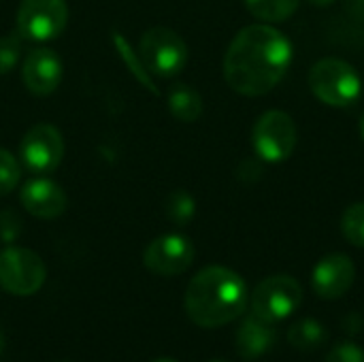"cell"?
I'll list each match as a JSON object with an SVG mask.
<instances>
[{
  "label": "cell",
  "mask_w": 364,
  "mask_h": 362,
  "mask_svg": "<svg viewBox=\"0 0 364 362\" xmlns=\"http://www.w3.org/2000/svg\"><path fill=\"white\" fill-rule=\"evenodd\" d=\"M292 64V43L273 23L239 30L224 55V79L241 96L269 94Z\"/></svg>",
  "instance_id": "obj_1"
},
{
  "label": "cell",
  "mask_w": 364,
  "mask_h": 362,
  "mask_svg": "<svg viewBox=\"0 0 364 362\" xmlns=\"http://www.w3.org/2000/svg\"><path fill=\"white\" fill-rule=\"evenodd\" d=\"M247 284L245 280L222 265H211L198 271L183 297L188 318L203 329H220L243 316L247 309Z\"/></svg>",
  "instance_id": "obj_2"
},
{
  "label": "cell",
  "mask_w": 364,
  "mask_h": 362,
  "mask_svg": "<svg viewBox=\"0 0 364 362\" xmlns=\"http://www.w3.org/2000/svg\"><path fill=\"white\" fill-rule=\"evenodd\" d=\"M309 87L314 96L335 109L356 105L363 94V81L358 70L341 58H322L309 70Z\"/></svg>",
  "instance_id": "obj_3"
},
{
  "label": "cell",
  "mask_w": 364,
  "mask_h": 362,
  "mask_svg": "<svg viewBox=\"0 0 364 362\" xmlns=\"http://www.w3.org/2000/svg\"><path fill=\"white\" fill-rule=\"evenodd\" d=\"M299 143V130L294 119L279 109L262 113L252 128V145L260 160L277 164L286 162Z\"/></svg>",
  "instance_id": "obj_4"
},
{
  "label": "cell",
  "mask_w": 364,
  "mask_h": 362,
  "mask_svg": "<svg viewBox=\"0 0 364 362\" xmlns=\"http://www.w3.org/2000/svg\"><path fill=\"white\" fill-rule=\"evenodd\" d=\"M145 68L158 77H175L188 64V45L171 28H149L139 43Z\"/></svg>",
  "instance_id": "obj_5"
},
{
  "label": "cell",
  "mask_w": 364,
  "mask_h": 362,
  "mask_svg": "<svg viewBox=\"0 0 364 362\" xmlns=\"http://www.w3.org/2000/svg\"><path fill=\"white\" fill-rule=\"evenodd\" d=\"M303 303V288L290 275H271L252 292V314L275 324L290 318Z\"/></svg>",
  "instance_id": "obj_6"
},
{
  "label": "cell",
  "mask_w": 364,
  "mask_h": 362,
  "mask_svg": "<svg viewBox=\"0 0 364 362\" xmlns=\"http://www.w3.org/2000/svg\"><path fill=\"white\" fill-rule=\"evenodd\" d=\"M47 280L45 262L28 247H6L0 252V288L15 297L36 294Z\"/></svg>",
  "instance_id": "obj_7"
},
{
  "label": "cell",
  "mask_w": 364,
  "mask_h": 362,
  "mask_svg": "<svg viewBox=\"0 0 364 362\" xmlns=\"http://www.w3.org/2000/svg\"><path fill=\"white\" fill-rule=\"evenodd\" d=\"M68 23L66 0H21L17 9V34L26 41H53Z\"/></svg>",
  "instance_id": "obj_8"
},
{
  "label": "cell",
  "mask_w": 364,
  "mask_h": 362,
  "mask_svg": "<svg viewBox=\"0 0 364 362\" xmlns=\"http://www.w3.org/2000/svg\"><path fill=\"white\" fill-rule=\"evenodd\" d=\"M19 158L34 175L53 173L64 158V139L51 124H34L19 143Z\"/></svg>",
  "instance_id": "obj_9"
},
{
  "label": "cell",
  "mask_w": 364,
  "mask_h": 362,
  "mask_svg": "<svg viewBox=\"0 0 364 362\" xmlns=\"http://www.w3.org/2000/svg\"><path fill=\"white\" fill-rule=\"evenodd\" d=\"M194 245L183 235H162L154 239L143 254V265L147 271L162 275V277H175L186 273L194 262Z\"/></svg>",
  "instance_id": "obj_10"
},
{
  "label": "cell",
  "mask_w": 364,
  "mask_h": 362,
  "mask_svg": "<svg viewBox=\"0 0 364 362\" xmlns=\"http://www.w3.org/2000/svg\"><path fill=\"white\" fill-rule=\"evenodd\" d=\"M356 280L354 260L348 254L333 252L318 260L311 273L314 292L324 301H337L350 292Z\"/></svg>",
  "instance_id": "obj_11"
},
{
  "label": "cell",
  "mask_w": 364,
  "mask_h": 362,
  "mask_svg": "<svg viewBox=\"0 0 364 362\" xmlns=\"http://www.w3.org/2000/svg\"><path fill=\"white\" fill-rule=\"evenodd\" d=\"M23 85L34 96H47L58 90L62 81V62L51 49H34L21 66Z\"/></svg>",
  "instance_id": "obj_12"
},
{
  "label": "cell",
  "mask_w": 364,
  "mask_h": 362,
  "mask_svg": "<svg viewBox=\"0 0 364 362\" xmlns=\"http://www.w3.org/2000/svg\"><path fill=\"white\" fill-rule=\"evenodd\" d=\"M19 201L23 205V209L38 218V220H53V218H60L64 211H66V194L64 190L47 179V177H36V179H30L21 192H19Z\"/></svg>",
  "instance_id": "obj_13"
},
{
  "label": "cell",
  "mask_w": 364,
  "mask_h": 362,
  "mask_svg": "<svg viewBox=\"0 0 364 362\" xmlns=\"http://www.w3.org/2000/svg\"><path fill=\"white\" fill-rule=\"evenodd\" d=\"M277 331L271 322L250 314L237 331V352L243 361H256L275 348Z\"/></svg>",
  "instance_id": "obj_14"
},
{
  "label": "cell",
  "mask_w": 364,
  "mask_h": 362,
  "mask_svg": "<svg viewBox=\"0 0 364 362\" xmlns=\"http://www.w3.org/2000/svg\"><path fill=\"white\" fill-rule=\"evenodd\" d=\"M168 111L175 119L192 124L203 115V98L192 85L177 83L168 92Z\"/></svg>",
  "instance_id": "obj_15"
},
{
  "label": "cell",
  "mask_w": 364,
  "mask_h": 362,
  "mask_svg": "<svg viewBox=\"0 0 364 362\" xmlns=\"http://www.w3.org/2000/svg\"><path fill=\"white\" fill-rule=\"evenodd\" d=\"M326 339H328V331L324 329L322 322L314 318L296 320L288 329V341L299 352H316L326 344Z\"/></svg>",
  "instance_id": "obj_16"
},
{
  "label": "cell",
  "mask_w": 364,
  "mask_h": 362,
  "mask_svg": "<svg viewBox=\"0 0 364 362\" xmlns=\"http://www.w3.org/2000/svg\"><path fill=\"white\" fill-rule=\"evenodd\" d=\"M243 2L247 11L264 23H279L290 19L301 4V0H243Z\"/></svg>",
  "instance_id": "obj_17"
},
{
  "label": "cell",
  "mask_w": 364,
  "mask_h": 362,
  "mask_svg": "<svg viewBox=\"0 0 364 362\" xmlns=\"http://www.w3.org/2000/svg\"><path fill=\"white\" fill-rule=\"evenodd\" d=\"M341 233L354 247H364V203H354L343 211Z\"/></svg>",
  "instance_id": "obj_18"
},
{
  "label": "cell",
  "mask_w": 364,
  "mask_h": 362,
  "mask_svg": "<svg viewBox=\"0 0 364 362\" xmlns=\"http://www.w3.org/2000/svg\"><path fill=\"white\" fill-rule=\"evenodd\" d=\"M194 213H196V203H194V198H192L188 192L177 190V192H173V194L168 196L166 215H168L175 224L186 226V224L194 218Z\"/></svg>",
  "instance_id": "obj_19"
},
{
  "label": "cell",
  "mask_w": 364,
  "mask_h": 362,
  "mask_svg": "<svg viewBox=\"0 0 364 362\" xmlns=\"http://www.w3.org/2000/svg\"><path fill=\"white\" fill-rule=\"evenodd\" d=\"M19 175L21 171L15 156L6 149H0V196H6L17 188Z\"/></svg>",
  "instance_id": "obj_20"
},
{
  "label": "cell",
  "mask_w": 364,
  "mask_h": 362,
  "mask_svg": "<svg viewBox=\"0 0 364 362\" xmlns=\"http://www.w3.org/2000/svg\"><path fill=\"white\" fill-rule=\"evenodd\" d=\"M21 55V36L17 32L0 38V75H9Z\"/></svg>",
  "instance_id": "obj_21"
},
{
  "label": "cell",
  "mask_w": 364,
  "mask_h": 362,
  "mask_svg": "<svg viewBox=\"0 0 364 362\" xmlns=\"http://www.w3.org/2000/svg\"><path fill=\"white\" fill-rule=\"evenodd\" d=\"M324 362H364V350L356 344H350V341H343V344H337Z\"/></svg>",
  "instance_id": "obj_22"
},
{
  "label": "cell",
  "mask_w": 364,
  "mask_h": 362,
  "mask_svg": "<svg viewBox=\"0 0 364 362\" xmlns=\"http://www.w3.org/2000/svg\"><path fill=\"white\" fill-rule=\"evenodd\" d=\"M19 220L11 213V211H4V213H0V237L9 243V241H13L17 235H19Z\"/></svg>",
  "instance_id": "obj_23"
},
{
  "label": "cell",
  "mask_w": 364,
  "mask_h": 362,
  "mask_svg": "<svg viewBox=\"0 0 364 362\" xmlns=\"http://www.w3.org/2000/svg\"><path fill=\"white\" fill-rule=\"evenodd\" d=\"M309 2H311L314 6H331L335 0H309Z\"/></svg>",
  "instance_id": "obj_24"
},
{
  "label": "cell",
  "mask_w": 364,
  "mask_h": 362,
  "mask_svg": "<svg viewBox=\"0 0 364 362\" xmlns=\"http://www.w3.org/2000/svg\"><path fill=\"white\" fill-rule=\"evenodd\" d=\"M358 130H360V137H363V141H364V113L360 115V122H358Z\"/></svg>",
  "instance_id": "obj_25"
},
{
  "label": "cell",
  "mask_w": 364,
  "mask_h": 362,
  "mask_svg": "<svg viewBox=\"0 0 364 362\" xmlns=\"http://www.w3.org/2000/svg\"><path fill=\"white\" fill-rule=\"evenodd\" d=\"M154 362H177L175 358H158V361H154Z\"/></svg>",
  "instance_id": "obj_26"
},
{
  "label": "cell",
  "mask_w": 364,
  "mask_h": 362,
  "mask_svg": "<svg viewBox=\"0 0 364 362\" xmlns=\"http://www.w3.org/2000/svg\"><path fill=\"white\" fill-rule=\"evenodd\" d=\"M2 348H4V337H2V331H0V352H2Z\"/></svg>",
  "instance_id": "obj_27"
},
{
  "label": "cell",
  "mask_w": 364,
  "mask_h": 362,
  "mask_svg": "<svg viewBox=\"0 0 364 362\" xmlns=\"http://www.w3.org/2000/svg\"><path fill=\"white\" fill-rule=\"evenodd\" d=\"M209 362H226V361H209Z\"/></svg>",
  "instance_id": "obj_28"
}]
</instances>
